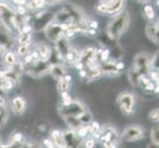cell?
Wrapping results in <instances>:
<instances>
[{"mask_svg": "<svg viewBox=\"0 0 159 148\" xmlns=\"http://www.w3.org/2000/svg\"><path fill=\"white\" fill-rule=\"evenodd\" d=\"M4 64L7 65L9 67H13L15 68L16 66H18L19 65V62L17 60V56H16V54L13 52H6L4 53Z\"/></svg>", "mask_w": 159, "mask_h": 148, "instance_id": "obj_17", "label": "cell"}, {"mask_svg": "<svg viewBox=\"0 0 159 148\" xmlns=\"http://www.w3.org/2000/svg\"><path fill=\"white\" fill-rule=\"evenodd\" d=\"M142 135H143V132H142L141 128L136 127V125H130L124 131V138L128 141L139 140L142 137Z\"/></svg>", "mask_w": 159, "mask_h": 148, "instance_id": "obj_11", "label": "cell"}, {"mask_svg": "<svg viewBox=\"0 0 159 148\" xmlns=\"http://www.w3.org/2000/svg\"><path fill=\"white\" fill-rule=\"evenodd\" d=\"M145 32L150 41L158 43V22H149L145 27Z\"/></svg>", "mask_w": 159, "mask_h": 148, "instance_id": "obj_13", "label": "cell"}, {"mask_svg": "<svg viewBox=\"0 0 159 148\" xmlns=\"http://www.w3.org/2000/svg\"><path fill=\"white\" fill-rule=\"evenodd\" d=\"M13 1L18 5H25L27 3V0H13Z\"/></svg>", "mask_w": 159, "mask_h": 148, "instance_id": "obj_39", "label": "cell"}, {"mask_svg": "<svg viewBox=\"0 0 159 148\" xmlns=\"http://www.w3.org/2000/svg\"><path fill=\"white\" fill-rule=\"evenodd\" d=\"M63 1V0H46V4H50V5H53V4H57L59 2Z\"/></svg>", "mask_w": 159, "mask_h": 148, "instance_id": "obj_34", "label": "cell"}, {"mask_svg": "<svg viewBox=\"0 0 159 148\" xmlns=\"http://www.w3.org/2000/svg\"><path fill=\"white\" fill-rule=\"evenodd\" d=\"M129 25V15L128 12H120L113 16L112 20L109 22L107 26V36L112 41L117 42L125 31L128 30Z\"/></svg>", "mask_w": 159, "mask_h": 148, "instance_id": "obj_1", "label": "cell"}, {"mask_svg": "<svg viewBox=\"0 0 159 148\" xmlns=\"http://www.w3.org/2000/svg\"><path fill=\"white\" fill-rule=\"evenodd\" d=\"M13 140H14V142H16V143H18V142H21V140H22V134L21 133L15 134Z\"/></svg>", "mask_w": 159, "mask_h": 148, "instance_id": "obj_33", "label": "cell"}, {"mask_svg": "<svg viewBox=\"0 0 159 148\" xmlns=\"http://www.w3.org/2000/svg\"><path fill=\"white\" fill-rule=\"evenodd\" d=\"M89 128L91 129V131H92L93 133H95V134H96V133H97V131L100 129V125H99V123L95 122V123H92V125H91V127H90Z\"/></svg>", "mask_w": 159, "mask_h": 148, "instance_id": "obj_29", "label": "cell"}, {"mask_svg": "<svg viewBox=\"0 0 159 148\" xmlns=\"http://www.w3.org/2000/svg\"><path fill=\"white\" fill-rule=\"evenodd\" d=\"M2 148H15V144H11L9 146H5V147H2Z\"/></svg>", "mask_w": 159, "mask_h": 148, "instance_id": "obj_45", "label": "cell"}, {"mask_svg": "<svg viewBox=\"0 0 159 148\" xmlns=\"http://www.w3.org/2000/svg\"><path fill=\"white\" fill-rule=\"evenodd\" d=\"M50 72L52 73V77L57 80H61L63 79L64 75L66 74V69L63 66V65L59 64V63H57V64H52V67H51V70Z\"/></svg>", "mask_w": 159, "mask_h": 148, "instance_id": "obj_15", "label": "cell"}, {"mask_svg": "<svg viewBox=\"0 0 159 148\" xmlns=\"http://www.w3.org/2000/svg\"><path fill=\"white\" fill-rule=\"evenodd\" d=\"M87 34L88 35H90V36H96L97 35V30H95V29H88V31H87Z\"/></svg>", "mask_w": 159, "mask_h": 148, "instance_id": "obj_35", "label": "cell"}, {"mask_svg": "<svg viewBox=\"0 0 159 148\" xmlns=\"http://www.w3.org/2000/svg\"><path fill=\"white\" fill-rule=\"evenodd\" d=\"M0 43L5 47V49H12L15 46V38L13 32L6 28L2 23H0Z\"/></svg>", "mask_w": 159, "mask_h": 148, "instance_id": "obj_7", "label": "cell"}, {"mask_svg": "<svg viewBox=\"0 0 159 148\" xmlns=\"http://www.w3.org/2000/svg\"><path fill=\"white\" fill-rule=\"evenodd\" d=\"M30 45H20L18 49H17V53L20 56H25L27 53L29 52L30 48H29Z\"/></svg>", "mask_w": 159, "mask_h": 148, "instance_id": "obj_23", "label": "cell"}, {"mask_svg": "<svg viewBox=\"0 0 159 148\" xmlns=\"http://www.w3.org/2000/svg\"><path fill=\"white\" fill-rule=\"evenodd\" d=\"M148 118L152 120V122H158V110H153L150 112Z\"/></svg>", "mask_w": 159, "mask_h": 148, "instance_id": "obj_27", "label": "cell"}, {"mask_svg": "<svg viewBox=\"0 0 159 148\" xmlns=\"http://www.w3.org/2000/svg\"><path fill=\"white\" fill-rule=\"evenodd\" d=\"M99 1L101 2V4H105V3L109 2V1H110V0H99Z\"/></svg>", "mask_w": 159, "mask_h": 148, "instance_id": "obj_44", "label": "cell"}, {"mask_svg": "<svg viewBox=\"0 0 159 148\" xmlns=\"http://www.w3.org/2000/svg\"><path fill=\"white\" fill-rule=\"evenodd\" d=\"M117 102L125 114H128L133 112V108L134 105V98L133 94H130L129 92L122 93V94L118 97Z\"/></svg>", "mask_w": 159, "mask_h": 148, "instance_id": "obj_8", "label": "cell"}, {"mask_svg": "<svg viewBox=\"0 0 159 148\" xmlns=\"http://www.w3.org/2000/svg\"><path fill=\"white\" fill-rule=\"evenodd\" d=\"M128 77L129 82L134 86H139V84L140 83V75L135 72L134 69H130L128 73Z\"/></svg>", "mask_w": 159, "mask_h": 148, "instance_id": "obj_20", "label": "cell"}, {"mask_svg": "<svg viewBox=\"0 0 159 148\" xmlns=\"http://www.w3.org/2000/svg\"><path fill=\"white\" fill-rule=\"evenodd\" d=\"M96 52L97 49L93 47H86L83 51L80 52V62L83 64V66L89 64L96 60Z\"/></svg>", "mask_w": 159, "mask_h": 148, "instance_id": "obj_10", "label": "cell"}, {"mask_svg": "<svg viewBox=\"0 0 159 148\" xmlns=\"http://www.w3.org/2000/svg\"><path fill=\"white\" fill-rule=\"evenodd\" d=\"M6 52H7V51L5 49V47L1 45V43H0V57L3 56H4V53Z\"/></svg>", "mask_w": 159, "mask_h": 148, "instance_id": "obj_37", "label": "cell"}, {"mask_svg": "<svg viewBox=\"0 0 159 148\" xmlns=\"http://www.w3.org/2000/svg\"><path fill=\"white\" fill-rule=\"evenodd\" d=\"M17 42L20 45H30L32 43V35L30 34H23V33H20L18 36Z\"/></svg>", "mask_w": 159, "mask_h": 148, "instance_id": "obj_21", "label": "cell"}, {"mask_svg": "<svg viewBox=\"0 0 159 148\" xmlns=\"http://www.w3.org/2000/svg\"><path fill=\"white\" fill-rule=\"evenodd\" d=\"M43 142H45V145H46L48 148H53V144L52 143V142H51L50 140H45Z\"/></svg>", "mask_w": 159, "mask_h": 148, "instance_id": "obj_40", "label": "cell"}, {"mask_svg": "<svg viewBox=\"0 0 159 148\" xmlns=\"http://www.w3.org/2000/svg\"><path fill=\"white\" fill-rule=\"evenodd\" d=\"M43 32H45L48 40L52 43H56L59 38L63 37L64 35L63 26L61 24L56 23V22H53V21L47 27Z\"/></svg>", "mask_w": 159, "mask_h": 148, "instance_id": "obj_6", "label": "cell"}, {"mask_svg": "<svg viewBox=\"0 0 159 148\" xmlns=\"http://www.w3.org/2000/svg\"><path fill=\"white\" fill-rule=\"evenodd\" d=\"M151 57L147 52H140L134 58V64L131 69L138 72L140 77L149 72L151 69Z\"/></svg>", "mask_w": 159, "mask_h": 148, "instance_id": "obj_3", "label": "cell"}, {"mask_svg": "<svg viewBox=\"0 0 159 148\" xmlns=\"http://www.w3.org/2000/svg\"><path fill=\"white\" fill-rule=\"evenodd\" d=\"M61 98H62V104L63 106H68L72 103V100H71L70 96L67 94L66 92H61Z\"/></svg>", "mask_w": 159, "mask_h": 148, "instance_id": "obj_25", "label": "cell"}, {"mask_svg": "<svg viewBox=\"0 0 159 148\" xmlns=\"http://www.w3.org/2000/svg\"><path fill=\"white\" fill-rule=\"evenodd\" d=\"M124 67H125V65L123 62H117L116 63V68L118 70H122V69H124Z\"/></svg>", "mask_w": 159, "mask_h": 148, "instance_id": "obj_38", "label": "cell"}, {"mask_svg": "<svg viewBox=\"0 0 159 148\" xmlns=\"http://www.w3.org/2000/svg\"><path fill=\"white\" fill-rule=\"evenodd\" d=\"M63 79H64L65 81H67V82H70V81H71V79H72V77H71L70 75H64Z\"/></svg>", "mask_w": 159, "mask_h": 148, "instance_id": "obj_41", "label": "cell"}, {"mask_svg": "<svg viewBox=\"0 0 159 148\" xmlns=\"http://www.w3.org/2000/svg\"><path fill=\"white\" fill-rule=\"evenodd\" d=\"M52 136L54 144H56L57 147L59 148H64L66 146V142H65L64 136L62 135V133L60 132L59 130H53L52 132Z\"/></svg>", "mask_w": 159, "mask_h": 148, "instance_id": "obj_18", "label": "cell"}, {"mask_svg": "<svg viewBox=\"0 0 159 148\" xmlns=\"http://www.w3.org/2000/svg\"><path fill=\"white\" fill-rule=\"evenodd\" d=\"M89 129V127H83V128H80L78 129V134L80 136H84L86 133H87V131H88Z\"/></svg>", "mask_w": 159, "mask_h": 148, "instance_id": "obj_31", "label": "cell"}, {"mask_svg": "<svg viewBox=\"0 0 159 148\" xmlns=\"http://www.w3.org/2000/svg\"><path fill=\"white\" fill-rule=\"evenodd\" d=\"M64 60L69 64H76L80 61V52L76 47H71L67 53L65 54Z\"/></svg>", "mask_w": 159, "mask_h": 148, "instance_id": "obj_14", "label": "cell"}, {"mask_svg": "<svg viewBox=\"0 0 159 148\" xmlns=\"http://www.w3.org/2000/svg\"><path fill=\"white\" fill-rule=\"evenodd\" d=\"M125 3V0H110L105 4H100L97 7V11L103 14L115 16L122 12Z\"/></svg>", "mask_w": 159, "mask_h": 148, "instance_id": "obj_4", "label": "cell"}, {"mask_svg": "<svg viewBox=\"0 0 159 148\" xmlns=\"http://www.w3.org/2000/svg\"><path fill=\"white\" fill-rule=\"evenodd\" d=\"M26 107V101L22 97H16L12 101V109L15 114H21Z\"/></svg>", "mask_w": 159, "mask_h": 148, "instance_id": "obj_16", "label": "cell"}, {"mask_svg": "<svg viewBox=\"0 0 159 148\" xmlns=\"http://www.w3.org/2000/svg\"><path fill=\"white\" fill-rule=\"evenodd\" d=\"M154 87H155V85L152 83V82H149L148 84H146V87H145V89L146 90H149V91H151V90H153L154 89Z\"/></svg>", "mask_w": 159, "mask_h": 148, "instance_id": "obj_36", "label": "cell"}, {"mask_svg": "<svg viewBox=\"0 0 159 148\" xmlns=\"http://www.w3.org/2000/svg\"><path fill=\"white\" fill-rule=\"evenodd\" d=\"M151 138H152L153 143L158 144V128L157 127L153 128V129L151 131Z\"/></svg>", "mask_w": 159, "mask_h": 148, "instance_id": "obj_26", "label": "cell"}, {"mask_svg": "<svg viewBox=\"0 0 159 148\" xmlns=\"http://www.w3.org/2000/svg\"><path fill=\"white\" fill-rule=\"evenodd\" d=\"M143 12L146 16V18L148 20H153L155 18V12H154V8H153L151 5L146 4L144 8H143Z\"/></svg>", "mask_w": 159, "mask_h": 148, "instance_id": "obj_22", "label": "cell"}, {"mask_svg": "<svg viewBox=\"0 0 159 148\" xmlns=\"http://www.w3.org/2000/svg\"><path fill=\"white\" fill-rule=\"evenodd\" d=\"M7 119V113L6 110H5L3 107H0V123L5 122V119Z\"/></svg>", "mask_w": 159, "mask_h": 148, "instance_id": "obj_28", "label": "cell"}, {"mask_svg": "<svg viewBox=\"0 0 159 148\" xmlns=\"http://www.w3.org/2000/svg\"><path fill=\"white\" fill-rule=\"evenodd\" d=\"M79 74H80L81 77H86V71H85L84 69H81V70H80V72H79Z\"/></svg>", "mask_w": 159, "mask_h": 148, "instance_id": "obj_42", "label": "cell"}, {"mask_svg": "<svg viewBox=\"0 0 159 148\" xmlns=\"http://www.w3.org/2000/svg\"><path fill=\"white\" fill-rule=\"evenodd\" d=\"M95 145V141L93 139H88L85 142V148H93Z\"/></svg>", "mask_w": 159, "mask_h": 148, "instance_id": "obj_32", "label": "cell"}, {"mask_svg": "<svg viewBox=\"0 0 159 148\" xmlns=\"http://www.w3.org/2000/svg\"><path fill=\"white\" fill-rule=\"evenodd\" d=\"M53 20V15L48 11L43 10L38 12L34 19V30L36 32L45 31V29L50 25Z\"/></svg>", "mask_w": 159, "mask_h": 148, "instance_id": "obj_5", "label": "cell"}, {"mask_svg": "<svg viewBox=\"0 0 159 148\" xmlns=\"http://www.w3.org/2000/svg\"><path fill=\"white\" fill-rule=\"evenodd\" d=\"M74 118L77 119L80 123H88L92 119V114L89 112L82 111V112L78 113L77 114H75Z\"/></svg>", "mask_w": 159, "mask_h": 148, "instance_id": "obj_19", "label": "cell"}, {"mask_svg": "<svg viewBox=\"0 0 159 148\" xmlns=\"http://www.w3.org/2000/svg\"><path fill=\"white\" fill-rule=\"evenodd\" d=\"M147 148H158V144H156V143H152V144H150Z\"/></svg>", "mask_w": 159, "mask_h": 148, "instance_id": "obj_43", "label": "cell"}, {"mask_svg": "<svg viewBox=\"0 0 159 148\" xmlns=\"http://www.w3.org/2000/svg\"><path fill=\"white\" fill-rule=\"evenodd\" d=\"M139 1H141V2H147V1H149V0H139Z\"/></svg>", "mask_w": 159, "mask_h": 148, "instance_id": "obj_46", "label": "cell"}, {"mask_svg": "<svg viewBox=\"0 0 159 148\" xmlns=\"http://www.w3.org/2000/svg\"><path fill=\"white\" fill-rule=\"evenodd\" d=\"M35 49L37 51V52L39 53V57L41 60H43V61H48V59L52 57V48L50 47V46H48L45 43H39L35 45Z\"/></svg>", "mask_w": 159, "mask_h": 148, "instance_id": "obj_12", "label": "cell"}, {"mask_svg": "<svg viewBox=\"0 0 159 148\" xmlns=\"http://www.w3.org/2000/svg\"><path fill=\"white\" fill-rule=\"evenodd\" d=\"M88 27L90 29H95L97 30L98 29V27H99V24H98V22L97 21H88Z\"/></svg>", "mask_w": 159, "mask_h": 148, "instance_id": "obj_30", "label": "cell"}, {"mask_svg": "<svg viewBox=\"0 0 159 148\" xmlns=\"http://www.w3.org/2000/svg\"><path fill=\"white\" fill-rule=\"evenodd\" d=\"M16 11L4 1H0V23H2L11 32L16 31Z\"/></svg>", "mask_w": 159, "mask_h": 148, "instance_id": "obj_2", "label": "cell"}, {"mask_svg": "<svg viewBox=\"0 0 159 148\" xmlns=\"http://www.w3.org/2000/svg\"><path fill=\"white\" fill-rule=\"evenodd\" d=\"M58 90L60 92H66L69 90V82L65 81L64 79L59 80L58 82Z\"/></svg>", "mask_w": 159, "mask_h": 148, "instance_id": "obj_24", "label": "cell"}, {"mask_svg": "<svg viewBox=\"0 0 159 148\" xmlns=\"http://www.w3.org/2000/svg\"><path fill=\"white\" fill-rule=\"evenodd\" d=\"M54 43H56L54 51H56V54H57V58L60 59V60H63L65 54L67 53V52L69 51L70 47H71L68 39L63 36L61 38H59V39Z\"/></svg>", "mask_w": 159, "mask_h": 148, "instance_id": "obj_9", "label": "cell"}]
</instances>
